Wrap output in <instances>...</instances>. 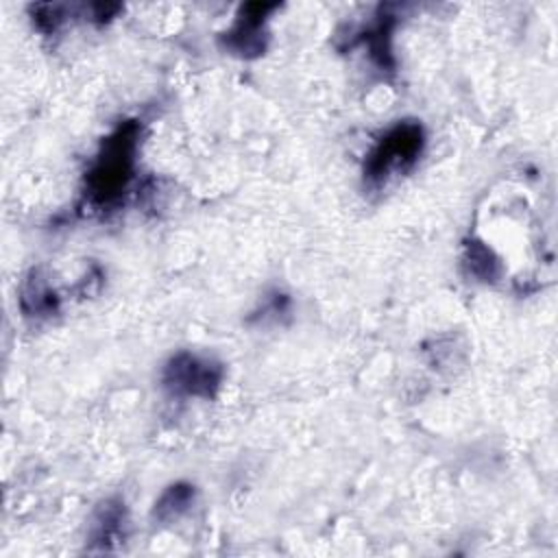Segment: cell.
<instances>
[{"label": "cell", "mask_w": 558, "mask_h": 558, "mask_svg": "<svg viewBox=\"0 0 558 558\" xmlns=\"http://www.w3.org/2000/svg\"><path fill=\"white\" fill-rule=\"evenodd\" d=\"M423 148V129L416 122H399L368 153L364 161V179L381 183L392 170H403L416 161Z\"/></svg>", "instance_id": "2"}, {"label": "cell", "mask_w": 558, "mask_h": 558, "mask_svg": "<svg viewBox=\"0 0 558 558\" xmlns=\"http://www.w3.org/2000/svg\"><path fill=\"white\" fill-rule=\"evenodd\" d=\"M466 264L471 272L484 281H495L499 277V259L486 244L477 240L466 244Z\"/></svg>", "instance_id": "6"}, {"label": "cell", "mask_w": 558, "mask_h": 558, "mask_svg": "<svg viewBox=\"0 0 558 558\" xmlns=\"http://www.w3.org/2000/svg\"><path fill=\"white\" fill-rule=\"evenodd\" d=\"M68 11H72L68 4H37L33 7V17L41 31H54L65 22Z\"/></svg>", "instance_id": "7"}, {"label": "cell", "mask_w": 558, "mask_h": 558, "mask_svg": "<svg viewBox=\"0 0 558 558\" xmlns=\"http://www.w3.org/2000/svg\"><path fill=\"white\" fill-rule=\"evenodd\" d=\"M194 499V486L190 484H172L155 504V517L161 521L177 519L181 512H185L192 506Z\"/></svg>", "instance_id": "5"}, {"label": "cell", "mask_w": 558, "mask_h": 558, "mask_svg": "<svg viewBox=\"0 0 558 558\" xmlns=\"http://www.w3.org/2000/svg\"><path fill=\"white\" fill-rule=\"evenodd\" d=\"M277 9V4H266V2H248L240 9L238 22L233 24L231 31L225 33L222 41L229 50L242 54V57H255L259 54L266 44H264V22L266 15Z\"/></svg>", "instance_id": "4"}, {"label": "cell", "mask_w": 558, "mask_h": 558, "mask_svg": "<svg viewBox=\"0 0 558 558\" xmlns=\"http://www.w3.org/2000/svg\"><path fill=\"white\" fill-rule=\"evenodd\" d=\"M222 381L220 364L211 360H203L192 353H177L166 371L163 384L177 395H192V397H214Z\"/></svg>", "instance_id": "3"}, {"label": "cell", "mask_w": 558, "mask_h": 558, "mask_svg": "<svg viewBox=\"0 0 558 558\" xmlns=\"http://www.w3.org/2000/svg\"><path fill=\"white\" fill-rule=\"evenodd\" d=\"M137 135L140 126L135 122H124L102 142L85 181V196L92 205L107 207L124 194L133 172Z\"/></svg>", "instance_id": "1"}]
</instances>
